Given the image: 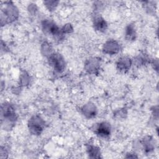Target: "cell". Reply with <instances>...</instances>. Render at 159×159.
<instances>
[{
    "mask_svg": "<svg viewBox=\"0 0 159 159\" xmlns=\"http://www.w3.org/2000/svg\"><path fill=\"white\" fill-rule=\"evenodd\" d=\"M42 25L45 32L53 35L57 40H61L62 39L64 33L62 30L53 22L46 19L42 22Z\"/></svg>",
    "mask_w": 159,
    "mask_h": 159,
    "instance_id": "cell-1",
    "label": "cell"
},
{
    "mask_svg": "<svg viewBox=\"0 0 159 159\" xmlns=\"http://www.w3.org/2000/svg\"><path fill=\"white\" fill-rule=\"evenodd\" d=\"M87 151H88L89 157L93 158H100V151H99V148H98L95 146L89 145L87 148Z\"/></svg>",
    "mask_w": 159,
    "mask_h": 159,
    "instance_id": "cell-13",
    "label": "cell"
},
{
    "mask_svg": "<svg viewBox=\"0 0 159 159\" xmlns=\"http://www.w3.org/2000/svg\"><path fill=\"white\" fill-rule=\"evenodd\" d=\"M143 145L144 149L147 152H150L154 148L153 142L152 140V139H151L150 137H147V138H145L143 139Z\"/></svg>",
    "mask_w": 159,
    "mask_h": 159,
    "instance_id": "cell-14",
    "label": "cell"
},
{
    "mask_svg": "<svg viewBox=\"0 0 159 159\" xmlns=\"http://www.w3.org/2000/svg\"><path fill=\"white\" fill-rule=\"evenodd\" d=\"M44 122L39 116H34L29 122V128L30 132L34 135H39L43 130Z\"/></svg>",
    "mask_w": 159,
    "mask_h": 159,
    "instance_id": "cell-2",
    "label": "cell"
},
{
    "mask_svg": "<svg viewBox=\"0 0 159 159\" xmlns=\"http://www.w3.org/2000/svg\"><path fill=\"white\" fill-rule=\"evenodd\" d=\"M120 50L119 44L115 40H110L105 43L103 46V51L106 53L114 55L118 53Z\"/></svg>",
    "mask_w": 159,
    "mask_h": 159,
    "instance_id": "cell-4",
    "label": "cell"
},
{
    "mask_svg": "<svg viewBox=\"0 0 159 159\" xmlns=\"http://www.w3.org/2000/svg\"><path fill=\"white\" fill-rule=\"evenodd\" d=\"M17 11L16 7L13 6H8L4 12V20L11 22L14 20L17 17Z\"/></svg>",
    "mask_w": 159,
    "mask_h": 159,
    "instance_id": "cell-6",
    "label": "cell"
},
{
    "mask_svg": "<svg viewBox=\"0 0 159 159\" xmlns=\"http://www.w3.org/2000/svg\"><path fill=\"white\" fill-rule=\"evenodd\" d=\"M49 64L53 67L55 71L61 72L65 68V62L62 56L59 53H52L48 58Z\"/></svg>",
    "mask_w": 159,
    "mask_h": 159,
    "instance_id": "cell-3",
    "label": "cell"
},
{
    "mask_svg": "<svg viewBox=\"0 0 159 159\" xmlns=\"http://www.w3.org/2000/svg\"><path fill=\"white\" fill-rule=\"evenodd\" d=\"M111 125L110 124L103 122L98 124L96 127V133L101 137H107L111 134Z\"/></svg>",
    "mask_w": 159,
    "mask_h": 159,
    "instance_id": "cell-5",
    "label": "cell"
},
{
    "mask_svg": "<svg viewBox=\"0 0 159 159\" xmlns=\"http://www.w3.org/2000/svg\"><path fill=\"white\" fill-rule=\"evenodd\" d=\"M131 64L132 61L129 58L122 57L118 60L117 66L120 71H125L130 68Z\"/></svg>",
    "mask_w": 159,
    "mask_h": 159,
    "instance_id": "cell-8",
    "label": "cell"
},
{
    "mask_svg": "<svg viewBox=\"0 0 159 159\" xmlns=\"http://www.w3.org/2000/svg\"><path fill=\"white\" fill-rule=\"evenodd\" d=\"M99 61L95 59L88 60L86 64V69L90 73H94L98 68Z\"/></svg>",
    "mask_w": 159,
    "mask_h": 159,
    "instance_id": "cell-12",
    "label": "cell"
},
{
    "mask_svg": "<svg viewBox=\"0 0 159 159\" xmlns=\"http://www.w3.org/2000/svg\"><path fill=\"white\" fill-rule=\"evenodd\" d=\"M82 111L83 114L86 117L88 118H91L96 116V108L93 104L88 103L83 107Z\"/></svg>",
    "mask_w": 159,
    "mask_h": 159,
    "instance_id": "cell-10",
    "label": "cell"
},
{
    "mask_svg": "<svg viewBox=\"0 0 159 159\" xmlns=\"http://www.w3.org/2000/svg\"><path fill=\"white\" fill-rule=\"evenodd\" d=\"M93 24L94 28L99 31L101 32H104L107 29V23L104 20V19L100 17L97 16L95 17L93 20Z\"/></svg>",
    "mask_w": 159,
    "mask_h": 159,
    "instance_id": "cell-9",
    "label": "cell"
},
{
    "mask_svg": "<svg viewBox=\"0 0 159 159\" xmlns=\"http://www.w3.org/2000/svg\"><path fill=\"white\" fill-rule=\"evenodd\" d=\"M125 38L127 40H134L136 37V32L134 25L129 24L125 29Z\"/></svg>",
    "mask_w": 159,
    "mask_h": 159,
    "instance_id": "cell-11",
    "label": "cell"
},
{
    "mask_svg": "<svg viewBox=\"0 0 159 159\" xmlns=\"http://www.w3.org/2000/svg\"><path fill=\"white\" fill-rule=\"evenodd\" d=\"M2 114L4 118L9 120L15 119V112L12 106L10 104H4L2 106Z\"/></svg>",
    "mask_w": 159,
    "mask_h": 159,
    "instance_id": "cell-7",
    "label": "cell"
},
{
    "mask_svg": "<svg viewBox=\"0 0 159 159\" xmlns=\"http://www.w3.org/2000/svg\"><path fill=\"white\" fill-rule=\"evenodd\" d=\"M42 51H44V54H48V53H50V46L49 45V44L47 43H44L43 44V47L42 48ZM52 54V53H50Z\"/></svg>",
    "mask_w": 159,
    "mask_h": 159,
    "instance_id": "cell-15",
    "label": "cell"
},
{
    "mask_svg": "<svg viewBox=\"0 0 159 159\" xmlns=\"http://www.w3.org/2000/svg\"><path fill=\"white\" fill-rule=\"evenodd\" d=\"M61 30H62L63 33H65H65H70L73 30V28H72L71 24H66Z\"/></svg>",
    "mask_w": 159,
    "mask_h": 159,
    "instance_id": "cell-16",
    "label": "cell"
}]
</instances>
